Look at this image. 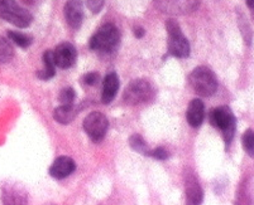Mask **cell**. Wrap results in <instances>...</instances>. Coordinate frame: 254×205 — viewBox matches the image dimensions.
I'll list each match as a JSON object with an SVG mask.
<instances>
[{
	"label": "cell",
	"mask_w": 254,
	"mask_h": 205,
	"mask_svg": "<svg viewBox=\"0 0 254 205\" xmlns=\"http://www.w3.org/2000/svg\"><path fill=\"white\" fill-rule=\"evenodd\" d=\"M0 18L18 28H27L33 20L31 13L15 0H0Z\"/></svg>",
	"instance_id": "7a4b0ae2"
},
{
	"label": "cell",
	"mask_w": 254,
	"mask_h": 205,
	"mask_svg": "<svg viewBox=\"0 0 254 205\" xmlns=\"http://www.w3.org/2000/svg\"><path fill=\"white\" fill-rule=\"evenodd\" d=\"M166 29L168 33V52L177 58H187L190 56V43L182 33L179 23L173 19L166 22Z\"/></svg>",
	"instance_id": "5b68a950"
},
{
	"label": "cell",
	"mask_w": 254,
	"mask_h": 205,
	"mask_svg": "<svg viewBox=\"0 0 254 205\" xmlns=\"http://www.w3.org/2000/svg\"><path fill=\"white\" fill-rule=\"evenodd\" d=\"M209 119L210 123L223 132L226 145H229L234 137L235 127H237V120H235L232 110L226 106L216 107L211 110Z\"/></svg>",
	"instance_id": "3957f363"
},
{
	"label": "cell",
	"mask_w": 254,
	"mask_h": 205,
	"mask_svg": "<svg viewBox=\"0 0 254 205\" xmlns=\"http://www.w3.org/2000/svg\"><path fill=\"white\" fill-rule=\"evenodd\" d=\"M129 145L134 151L142 154V155H151V149L148 147V145L145 144V141L143 140V137L138 133L135 135H131L130 139H129Z\"/></svg>",
	"instance_id": "ac0fdd59"
},
{
	"label": "cell",
	"mask_w": 254,
	"mask_h": 205,
	"mask_svg": "<svg viewBox=\"0 0 254 205\" xmlns=\"http://www.w3.org/2000/svg\"><path fill=\"white\" fill-rule=\"evenodd\" d=\"M48 205H52V204H48Z\"/></svg>",
	"instance_id": "f546056e"
},
{
	"label": "cell",
	"mask_w": 254,
	"mask_h": 205,
	"mask_svg": "<svg viewBox=\"0 0 254 205\" xmlns=\"http://www.w3.org/2000/svg\"><path fill=\"white\" fill-rule=\"evenodd\" d=\"M133 32H134V36L137 37V38H142L145 33L144 29H143L142 27H135V28L133 29Z\"/></svg>",
	"instance_id": "4316f807"
},
{
	"label": "cell",
	"mask_w": 254,
	"mask_h": 205,
	"mask_svg": "<svg viewBox=\"0 0 254 205\" xmlns=\"http://www.w3.org/2000/svg\"><path fill=\"white\" fill-rule=\"evenodd\" d=\"M242 142H243V147L247 151V154L249 156H252V158H254V131L247 130L243 133Z\"/></svg>",
	"instance_id": "44dd1931"
},
{
	"label": "cell",
	"mask_w": 254,
	"mask_h": 205,
	"mask_svg": "<svg viewBox=\"0 0 254 205\" xmlns=\"http://www.w3.org/2000/svg\"><path fill=\"white\" fill-rule=\"evenodd\" d=\"M55 63L62 70H67L76 62V49L71 43H62L53 50Z\"/></svg>",
	"instance_id": "30bf717a"
},
{
	"label": "cell",
	"mask_w": 254,
	"mask_h": 205,
	"mask_svg": "<svg viewBox=\"0 0 254 205\" xmlns=\"http://www.w3.org/2000/svg\"><path fill=\"white\" fill-rule=\"evenodd\" d=\"M120 33L114 24L103 25L90 39V48L103 53H110L118 47Z\"/></svg>",
	"instance_id": "277c9868"
},
{
	"label": "cell",
	"mask_w": 254,
	"mask_h": 205,
	"mask_svg": "<svg viewBox=\"0 0 254 205\" xmlns=\"http://www.w3.org/2000/svg\"><path fill=\"white\" fill-rule=\"evenodd\" d=\"M154 97V88L148 81L134 80L127 86L124 101L130 106L147 103Z\"/></svg>",
	"instance_id": "8992f818"
},
{
	"label": "cell",
	"mask_w": 254,
	"mask_h": 205,
	"mask_svg": "<svg viewBox=\"0 0 254 205\" xmlns=\"http://www.w3.org/2000/svg\"><path fill=\"white\" fill-rule=\"evenodd\" d=\"M246 3H247V5H248L249 10H251L252 17H253V19H254V0H246Z\"/></svg>",
	"instance_id": "83f0119b"
},
{
	"label": "cell",
	"mask_w": 254,
	"mask_h": 205,
	"mask_svg": "<svg viewBox=\"0 0 254 205\" xmlns=\"http://www.w3.org/2000/svg\"><path fill=\"white\" fill-rule=\"evenodd\" d=\"M86 5L91 10V13L98 14L104 8V0H86Z\"/></svg>",
	"instance_id": "cb8c5ba5"
},
{
	"label": "cell",
	"mask_w": 254,
	"mask_h": 205,
	"mask_svg": "<svg viewBox=\"0 0 254 205\" xmlns=\"http://www.w3.org/2000/svg\"><path fill=\"white\" fill-rule=\"evenodd\" d=\"M3 205H28L27 191L18 184H5L1 188Z\"/></svg>",
	"instance_id": "9c48e42d"
},
{
	"label": "cell",
	"mask_w": 254,
	"mask_h": 205,
	"mask_svg": "<svg viewBox=\"0 0 254 205\" xmlns=\"http://www.w3.org/2000/svg\"><path fill=\"white\" fill-rule=\"evenodd\" d=\"M76 98V92L71 87H64L61 89L59 96V100L61 105H73V101Z\"/></svg>",
	"instance_id": "7402d4cb"
},
{
	"label": "cell",
	"mask_w": 254,
	"mask_h": 205,
	"mask_svg": "<svg viewBox=\"0 0 254 205\" xmlns=\"http://www.w3.org/2000/svg\"><path fill=\"white\" fill-rule=\"evenodd\" d=\"M76 169V164L68 156H60L50 167V175L55 179H64V177L70 176Z\"/></svg>",
	"instance_id": "7c38bea8"
},
{
	"label": "cell",
	"mask_w": 254,
	"mask_h": 205,
	"mask_svg": "<svg viewBox=\"0 0 254 205\" xmlns=\"http://www.w3.org/2000/svg\"><path fill=\"white\" fill-rule=\"evenodd\" d=\"M119 89V78L117 73H109L104 78L103 92H101V100L103 103H110L114 100L115 94Z\"/></svg>",
	"instance_id": "9a60e30c"
},
{
	"label": "cell",
	"mask_w": 254,
	"mask_h": 205,
	"mask_svg": "<svg viewBox=\"0 0 254 205\" xmlns=\"http://www.w3.org/2000/svg\"><path fill=\"white\" fill-rule=\"evenodd\" d=\"M84 82L85 84H87V86H94V84L99 82V73H95V72L87 73V75L84 76Z\"/></svg>",
	"instance_id": "484cf974"
},
{
	"label": "cell",
	"mask_w": 254,
	"mask_h": 205,
	"mask_svg": "<svg viewBox=\"0 0 254 205\" xmlns=\"http://www.w3.org/2000/svg\"><path fill=\"white\" fill-rule=\"evenodd\" d=\"M8 37L11 42L14 43V44H17L18 47H20V48H28L29 45L33 43V38H32L31 36H28V34L19 33V32L9 31Z\"/></svg>",
	"instance_id": "d6986e66"
},
{
	"label": "cell",
	"mask_w": 254,
	"mask_h": 205,
	"mask_svg": "<svg viewBox=\"0 0 254 205\" xmlns=\"http://www.w3.org/2000/svg\"><path fill=\"white\" fill-rule=\"evenodd\" d=\"M186 205H200L202 203L204 193L195 175H187L186 181Z\"/></svg>",
	"instance_id": "4fadbf2b"
},
{
	"label": "cell",
	"mask_w": 254,
	"mask_h": 205,
	"mask_svg": "<svg viewBox=\"0 0 254 205\" xmlns=\"http://www.w3.org/2000/svg\"><path fill=\"white\" fill-rule=\"evenodd\" d=\"M186 119L187 122L190 123L192 127H198L201 126L205 119V106L204 102L198 98H195L190 102L189 108L186 112Z\"/></svg>",
	"instance_id": "5bb4252c"
},
{
	"label": "cell",
	"mask_w": 254,
	"mask_h": 205,
	"mask_svg": "<svg viewBox=\"0 0 254 205\" xmlns=\"http://www.w3.org/2000/svg\"><path fill=\"white\" fill-rule=\"evenodd\" d=\"M149 156L157 159V160H167L170 158V154H168L165 147H157V149L151 150V155Z\"/></svg>",
	"instance_id": "d4e9b609"
},
{
	"label": "cell",
	"mask_w": 254,
	"mask_h": 205,
	"mask_svg": "<svg viewBox=\"0 0 254 205\" xmlns=\"http://www.w3.org/2000/svg\"><path fill=\"white\" fill-rule=\"evenodd\" d=\"M201 0H154V5L165 14H190L200 6Z\"/></svg>",
	"instance_id": "52a82bcc"
},
{
	"label": "cell",
	"mask_w": 254,
	"mask_h": 205,
	"mask_svg": "<svg viewBox=\"0 0 254 205\" xmlns=\"http://www.w3.org/2000/svg\"><path fill=\"white\" fill-rule=\"evenodd\" d=\"M239 25H240V31H242V34L244 37V41H246L247 44H251L252 42V31L249 28L248 23L244 19L243 14L239 11Z\"/></svg>",
	"instance_id": "603a6c76"
},
{
	"label": "cell",
	"mask_w": 254,
	"mask_h": 205,
	"mask_svg": "<svg viewBox=\"0 0 254 205\" xmlns=\"http://www.w3.org/2000/svg\"><path fill=\"white\" fill-rule=\"evenodd\" d=\"M13 56H14V50L8 39L0 37V64L9 62L13 58Z\"/></svg>",
	"instance_id": "ffe728a7"
},
{
	"label": "cell",
	"mask_w": 254,
	"mask_h": 205,
	"mask_svg": "<svg viewBox=\"0 0 254 205\" xmlns=\"http://www.w3.org/2000/svg\"><path fill=\"white\" fill-rule=\"evenodd\" d=\"M43 64L45 68L42 71L37 72V77L42 81H48L56 75V63H55V56H53V50H46L42 56Z\"/></svg>",
	"instance_id": "2e32d148"
},
{
	"label": "cell",
	"mask_w": 254,
	"mask_h": 205,
	"mask_svg": "<svg viewBox=\"0 0 254 205\" xmlns=\"http://www.w3.org/2000/svg\"><path fill=\"white\" fill-rule=\"evenodd\" d=\"M25 3H28V4H34V3H37V0H25Z\"/></svg>",
	"instance_id": "f1b7e54d"
},
{
	"label": "cell",
	"mask_w": 254,
	"mask_h": 205,
	"mask_svg": "<svg viewBox=\"0 0 254 205\" xmlns=\"http://www.w3.org/2000/svg\"><path fill=\"white\" fill-rule=\"evenodd\" d=\"M76 115H77V111H76V107L73 105H61L53 112L55 120L62 125L70 123L75 119Z\"/></svg>",
	"instance_id": "e0dca14e"
},
{
	"label": "cell",
	"mask_w": 254,
	"mask_h": 205,
	"mask_svg": "<svg viewBox=\"0 0 254 205\" xmlns=\"http://www.w3.org/2000/svg\"><path fill=\"white\" fill-rule=\"evenodd\" d=\"M64 18L72 29H78L84 20V4L81 0H68L64 9Z\"/></svg>",
	"instance_id": "8fae6325"
},
{
	"label": "cell",
	"mask_w": 254,
	"mask_h": 205,
	"mask_svg": "<svg viewBox=\"0 0 254 205\" xmlns=\"http://www.w3.org/2000/svg\"><path fill=\"white\" fill-rule=\"evenodd\" d=\"M109 127V122L101 112H91L84 120V130L94 142H100Z\"/></svg>",
	"instance_id": "ba28073f"
},
{
	"label": "cell",
	"mask_w": 254,
	"mask_h": 205,
	"mask_svg": "<svg viewBox=\"0 0 254 205\" xmlns=\"http://www.w3.org/2000/svg\"><path fill=\"white\" fill-rule=\"evenodd\" d=\"M190 84L193 91L202 97H209L214 94L218 89V81L215 73L210 70L209 67L200 66L191 72Z\"/></svg>",
	"instance_id": "6da1fadb"
}]
</instances>
